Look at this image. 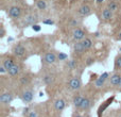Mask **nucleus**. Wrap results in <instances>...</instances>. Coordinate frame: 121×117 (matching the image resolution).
Returning a JSON list of instances; mask_svg holds the SVG:
<instances>
[{
	"label": "nucleus",
	"mask_w": 121,
	"mask_h": 117,
	"mask_svg": "<svg viewBox=\"0 0 121 117\" xmlns=\"http://www.w3.org/2000/svg\"><path fill=\"white\" fill-rule=\"evenodd\" d=\"M34 95H35V90L31 87V86H27V87H22L20 94H19V98L21 99L23 103L29 104L33 101Z\"/></svg>",
	"instance_id": "1"
},
{
	"label": "nucleus",
	"mask_w": 121,
	"mask_h": 117,
	"mask_svg": "<svg viewBox=\"0 0 121 117\" xmlns=\"http://www.w3.org/2000/svg\"><path fill=\"white\" fill-rule=\"evenodd\" d=\"M120 82H121V73L119 71H115L113 75L109 76L105 86H108V90H118Z\"/></svg>",
	"instance_id": "2"
},
{
	"label": "nucleus",
	"mask_w": 121,
	"mask_h": 117,
	"mask_svg": "<svg viewBox=\"0 0 121 117\" xmlns=\"http://www.w3.org/2000/svg\"><path fill=\"white\" fill-rule=\"evenodd\" d=\"M67 85L71 92H79L83 86V83H82V79L80 78V76H74L69 79Z\"/></svg>",
	"instance_id": "3"
},
{
	"label": "nucleus",
	"mask_w": 121,
	"mask_h": 117,
	"mask_svg": "<svg viewBox=\"0 0 121 117\" xmlns=\"http://www.w3.org/2000/svg\"><path fill=\"white\" fill-rule=\"evenodd\" d=\"M109 78V73L108 72H103L101 76H99V78H97L96 81L94 83V87L96 90H101L103 88L107 83V80Z\"/></svg>",
	"instance_id": "4"
},
{
	"label": "nucleus",
	"mask_w": 121,
	"mask_h": 117,
	"mask_svg": "<svg viewBox=\"0 0 121 117\" xmlns=\"http://www.w3.org/2000/svg\"><path fill=\"white\" fill-rule=\"evenodd\" d=\"M8 15L12 19H19L22 16V9L19 5H12L8 9Z\"/></svg>",
	"instance_id": "5"
},
{
	"label": "nucleus",
	"mask_w": 121,
	"mask_h": 117,
	"mask_svg": "<svg viewBox=\"0 0 121 117\" xmlns=\"http://www.w3.org/2000/svg\"><path fill=\"white\" fill-rule=\"evenodd\" d=\"M32 80H33V75L31 72H25L19 76L18 83L21 87H27V86L31 85Z\"/></svg>",
	"instance_id": "6"
},
{
	"label": "nucleus",
	"mask_w": 121,
	"mask_h": 117,
	"mask_svg": "<svg viewBox=\"0 0 121 117\" xmlns=\"http://www.w3.org/2000/svg\"><path fill=\"white\" fill-rule=\"evenodd\" d=\"M16 63V57L15 55H11V54H5L2 57V61H1V65H3L5 67L6 70H10L14 64Z\"/></svg>",
	"instance_id": "7"
},
{
	"label": "nucleus",
	"mask_w": 121,
	"mask_h": 117,
	"mask_svg": "<svg viewBox=\"0 0 121 117\" xmlns=\"http://www.w3.org/2000/svg\"><path fill=\"white\" fill-rule=\"evenodd\" d=\"M57 60H59V57L56 55V53L52 52V51L46 52L42 58V62L44 63L45 65H52V64H54Z\"/></svg>",
	"instance_id": "8"
},
{
	"label": "nucleus",
	"mask_w": 121,
	"mask_h": 117,
	"mask_svg": "<svg viewBox=\"0 0 121 117\" xmlns=\"http://www.w3.org/2000/svg\"><path fill=\"white\" fill-rule=\"evenodd\" d=\"M12 52H13V55H15L17 58H25L26 53H27V49L23 45L21 44H16L12 49Z\"/></svg>",
	"instance_id": "9"
},
{
	"label": "nucleus",
	"mask_w": 121,
	"mask_h": 117,
	"mask_svg": "<svg viewBox=\"0 0 121 117\" xmlns=\"http://www.w3.org/2000/svg\"><path fill=\"white\" fill-rule=\"evenodd\" d=\"M14 100V95L11 92H3L0 95V103H1L2 107H5V105H10V103Z\"/></svg>",
	"instance_id": "10"
},
{
	"label": "nucleus",
	"mask_w": 121,
	"mask_h": 117,
	"mask_svg": "<svg viewBox=\"0 0 121 117\" xmlns=\"http://www.w3.org/2000/svg\"><path fill=\"white\" fill-rule=\"evenodd\" d=\"M92 105H94V101L90 98V96H84V99H83V101H82V104H81V107H80L79 111H82V112H84V113L88 112L92 108Z\"/></svg>",
	"instance_id": "11"
},
{
	"label": "nucleus",
	"mask_w": 121,
	"mask_h": 117,
	"mask_svg": "<svg viewBox=\"0 0 121 117\" xmlns=\"http://www.w3.org/2000/svg\"><path fill=\"white\" fill-rule=\"evenodd\" d=\"M22 69H23L22 64H21L20 62H16L14 64V66L8 71V75L10 76V77H19L21 71H22Z\"/></svg>",
	"instance_id": "12"
},
{
	"label": "nucleus",
	"mask_w": 121,
	"mask_h": 117,
	"mask_svg": "<svg viewBox=\"0 0 121 117\" xmlns=\"http://www.w3.org/2000/svg\"><path fill=\"white\" fill-rule=\"evenodd\" d=\"M85 37H87V36H86V32L84 31V29H82V28H80V27L73 29L72 38L75 40V42H82Z\"/></svg>",
	"instance_id": "13"
},
{
	"label": "nucleus",
	"mask_w": 121,
	"mask_h": 117,
	"mask_svg": "<svg viewBox=\"0 0 121 117\" xmlns=\"http://www.w3.org/2000/svg\"><path fill=\"white\" fill-rule=\"evenodd\" d=\"M38 21L37 15L36 14H29L22 19V26L23 27H28V26H33Z\"/></svg>",
	"instance_id": "14"
},
{
	"label": "nucleus",
	"mask_w": 121,
	"mask_h": 117,
	"mask_svg": "<svg viewBox=\"0 0 121 117\" xmlns=\"http://www.w3.org/2000/svg\"><path fill=\"white\" fill-rule=\"evenodd\" d=\"M86 51L87 50L84 48L82 42H75V44L72 46V52H73V54L77 55V57H82Z\"/></svg>",
	"instance_id": "15"
},
{
	"label": "nucleus",
	"mask_w": 121,
	"mask_h": 117,
	"mask_svg": "<svg viewBox=\"0 0 121 117\" xmlns=\"http://www.w3.org/2000/svg\"><path fill=\"white\" fill-rule=\"evenodd\" d=\"M91 12H92L91 8H90L88 4H86V3L85 4H82V5L79 8V10H78V14H79L81 17L89 16V15L91 14Z\"/></svg>",
	"instance_id": "16"
},
{
	"label": "nucleus",
	"mask_w": 121,
	"mask_h": 117,
	"mask_svg": "<svg viewBox=\"0 0 121 117\" xmlns=\"http://www.w3.org/2000/svg\"><path fill=\"white\" fill-rule=\"evenodd\" d=\"M65 108H66V101H65L64 99L59 98L53 102V109H54V111L57 112V113L63 112L65 110Z\"/></svg>",
	"instance_id": "17"
},
{
	"label": "nucleus",
	"mask_w": 121,
	"mask_h": 117,
	"mask_svg": "<svg viewBox=\"0 0 121 117\" xmlns=\"http://www.w3.org/2000/svg\"><path fill=\"white\" fill-rule=\"evenodd\" d=\"M113 16H114V12H112L108 8H104L102 11H101V15H100L101 20L109 21V20H112Z\"/></svg>",
	"instance_id": "18"
},
{
	"label": "nucleus",
	"mask_w": 121,
	"mask_h": 117,
	"mask_svg": "<svg viewBox=\"0 0 121 117\" xmlns=\"http://www.w3.org/2000/svg\"><path fill=\"white\" fill-rule=\"evenodd\" d=\"M55 79H56V77H55L54 73L49 72V73H46V75L43 77V82H44L47 86H51L54 84Z\"/></svg>",
	"instance_id": "19"
},
{
	"label": "nucleus",
	"mask_w": 121,
	"mask_h": 117,
	"mask_svg": "<svg viewBox=\"0 0 121 117\" xmlns=\"http://www.w3.org/2000/svg\"><path fill=\"white\" fill-rule=\"evenodd\" d=\"M84 96H85V95L78 93V94H75V95H74V97H73V99H72V103H73V105H74V108H75L77 110H79V109H80V107H81L82 101H83V99H84Z\"/></svg>",
	"instance_id": "20"
},
{
	"label": "nucleus",
	"mask_w": 121,
	"mask_h": 117,
	"mask_svg": "<svg viewBox=\"0 0 121 117\" xmlns=\"http://www.w3.org/2000/svg\"><path fill=\"white\" fill-rule=\"evenodd\" d=\"M25 116L27 117H42L40 116V111H38L37 108H34V109H25Z\"/></svg>",
	"instance_id": "21"
},
{
	"label": "nucleus",
	"mask_w": 121,
	"mask_h": 117,
	"mask_svg": "<svg viewBox=\"0 0 121 117\" xmlns=\"http://www.w3.org/2000/svg\"><path fill=\"white\" fill-rule=\"evenodd\" d=\"M106 8H108L109 10H111L112 12H114V13L118 12V11L120 10V5H119V3H118L116 0H108L107 3H106Z\"/></svg>",
	"instance_id": "22"
},
{
	"label": "nucleus",
	"mask_w": 121,
	"mask_h": 117,
	"mask_svg": "<svg viewBox=\"0 0 121 117\" xmlns=\"http://www.w3.org/2000/svg\"><path fill=\"white\" fill-rule=\"evenodd\" d=\"M81 23H82V21H81V19H80L79 17H73V18H71L70 21H69V26H70L71 28H73V29L79 28Z\"/></svg>",
	"instance_id": "23"
},
{
	"label": "nucleus",
	"mask_w": 121,
	"mask_h": 117,
	"mask_svg": "<svg viewBox=\"0 0 121 117\" xmlns=\"http://www.w3.org/2000/svg\"><path fill=\"white\" fill-rule=\"evenodd\" d=\"M78 66H79V63H78V60H75V58H71L67 62V67L70 70H75L78 68Z\"/></svg>",
	"instance_id": "24"
},
{
	"label": "nucleus",
	"mask_w": 121,
	"mask_h": 117,
	"mask_svg": "<svg viewBox=\"0 0 121 117\" xmlns=\"http://www.w3.org/2000/svg\"><path fill=\"white\" fill-rule=\"evenodd\" d=\"M82 44H83L84 48H85L86 50H89V49L92 47L94 43H92V40H91V38H89V37H85L83 40H82Z\"/></svg>",
	"instance_id": "25"
},
{
	"label": "nucleus",
	"mask_w": 121,
	"mask_h": 117,
	"mask_svg": "<svg viewBox=\"0 0 121 117\" xmlns=\"http://www.w3.org/2000/svg\"><path fill=\"white\" fill-rule=\"evenodd\" d=\"M114 70L119 71L121 70V54H118L115 58V62H114Z\"/></svg>",
	"instance_id": "26"
},
{
	"label": "nucleus",
	"mask_w": 121,
	"mask_h": 117,
	"mask_svg": "<svg viewBox=\"0 0 121 117\" xmlns=\"http://www.w3.org/2000/svg\"><path fill=\"white\" fill-rule=\"evenodd\" d=\"M36 6L38 10L45 11L47 9V2L46 0H36Z\"/></svg>",
	"instance_id": "27"
},
{
	"label": "nucleus",
	"mask_w": 121,
	"mask_h": 117,
	"mask_svg": "<svg viewBox=\"0 0 121 117\" xmlns=\"http://www.w3.org/2000/svg\"><path fill=\"white\" fill-rule=\"evenodd\" d=\"M72 117H83V114H81V112H80L79 110H77L75 112H73Z\"/></svg>",
	"instance_id": "28"
},
{
	"label": "nucleus",
	"mask_w": 121,
	"mask_h": 117,
	"mask_svg": "<svg viewBox=\"0 0 121 117\" xmlns=\"http://www.w3.org/2000/svg\"><path fill=\"white\" fill-rule=\"evenodd\" d=\"M32 29H33L34 31L38 32V31H40V29H42V28H40V26H39V25H37V23H35V25H33V26H32Z\"/></svg>",
	"instance_id": "29"
},
{
	"label": "nucleus",
	"mask_w": 121,
	"mask_h": 117,
	"mask_svg": "<svg viewBox=\"0 0 121 117\" xmlns=\"http://www.w3.org/2000/svg\"><path fill=\"white\" fill-rule=\"evenodd\" d=\"M43 23H45V25H53L54 21L52 19H45V20H43Z\"/></svg>",
	"instance_id": "30"
},
{
	"label": "nucleus",
	"mask_w": 121,
	"mask_h": 117,
	"mask_svg": "<svg viewBox=\"0 0 121 117\" xmlns=\"http://www.w3.org/2000/svg\"><path fill=\"white\" fill-rule=\"evenodd\" d=\"M57 57H59L60 61V60H66V58H67V55L64 54V53H62V52H60V54L57 55Z\"/></svg>",
	"instance_id": "31"
},
{
	"label": "nucleus",
	"mask_w": 121,
	"mask_h": 117,
	"mask_svg": "<svg viewBox=\"0 0 121 117\" xmlns=\"http://www.w3.org/2000/svg\"><path fill=\"white\" fill-rule=\"evenodd\" d=\"M115 40H117V42H121V32H120V33H118V34H117V36L115 37Z\"/></svg>",
	"instance_id": "32"
},
{
	"label": "nucleus",
	"mask_w": 121,
	"mask_h": 117,
	"mask_svg": "<svg viewBox=\"0 0 121 117\" xmlns=\"http://www.w3.org/2000/svg\"><path fill=\"white\" fill-rule=\"evenodd\" d=\"M0 35H1V37H3V36H4V29H3V27H1V32H0Z\"/></svg>",
	"instance_id": "33"
},
{
	"label": "nucleus",
	"mask_w": 121,
	"mask_h": 117,
	"mask_svg": "<svg viewBox=\"0 0 121 117\" xmlns=\"http://www.w3.org/2000/svg\"><path fill=\"white\" fill-rule=\"evenodd\" d=\"M83 117H90V115H89V113H88V112H85V113L83 114Z\"/></svg>",
	"instance_id": "34"
},
{
	"label": "nucleus",
	"mask_w": 121,
	"mask_h": 117,
	"mask_svg": "<svg viewBox=\"0 0 121 117\" xmlns=\"http://www.w3.org/2000/svg\"><path fill=\"white\" fill-rule=\"evenodd\" d=\"M116 117H121V109L117 112V115H116Z\"/></svg>",
	"instance_id": "35"
},
{
	"label": "nucleus",
	"mask_w": 121,
	"mask_h": 117,
	"mask_svg": "<svg viewBox=\"0 0 121 117\" xmlns=\"http://www.w3.org/2000/svg\"><path fill=\"white\" fill-rule=\"evenodd\" d=\"M103 1H104V0H96V2H97V3H102Z\"/></svg>",
	"instance_id": "36"
},
{
	"label": "nucleus",
	"mask_w": 121,
	"mask_h": 117,
	"mask_svg": "<svg viewBox=\"0 0 121 117\" xmlns=\"http://www.w3.org/2000/svg\"><path fill=\"white\" fill-rule=\"evenodd\" d=\"M118 90H120V92H121V82H120V84H119V87H118Z\"/></svg>",
	"instance_id": "37"
},
{
	"label": "nucleus",
	"mask_w": 121,
	"mask_h": 117,
	"mask_svg": "<svg viewBox=\"0 0 121 117\" xmlns=\"http://www.w3.org/2000/svg\"><path fill=\"white\" fill-rule=\"evenodd\" d=\"M50 117H59V116H54V115H52V116H50Z\"/></svg>",
	"instance_id": "38"
}]
</instances>
